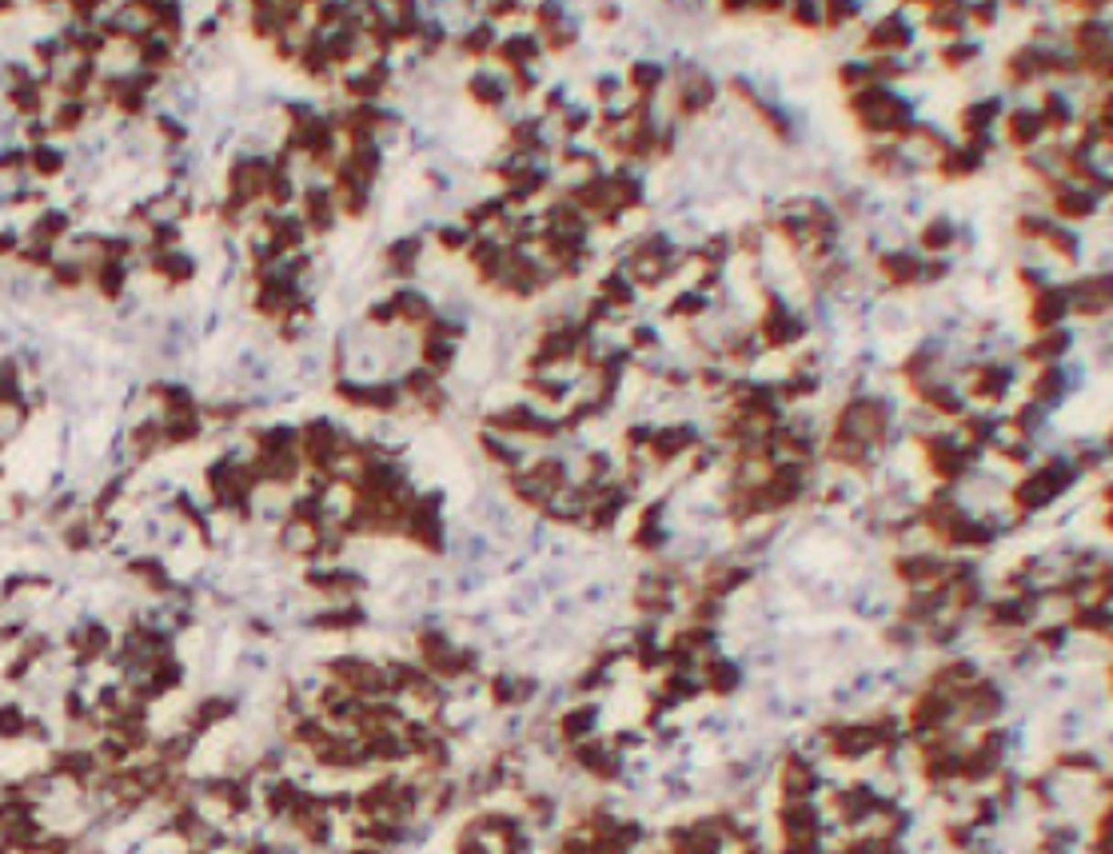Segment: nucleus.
Instances as JSON below:
<instances>
[{"label": "nucleus", "mask_w": 1113, "mask_h": 854, "mask_svg": "<svg viewBox=\"0 0 1113 854\" xmlns=\"http://www.w3.org/2000/svg\"><path fill=\"white\" fill-rule=\"evenodd\" d=\"M499 283L503 292H511V295H519V300H527V295H535L539 288H543V268H539V260L531 256V251H523V248H507V256H503V272H499Z\"/></svg>", "instance_id": "obj_1"}, {"label": "nucleus", "mask_w": 1113, "mask_h": 854, "mask_svg": "<svg viewBox=\"0 0 1113 854\" xmlns=\"http://www.w3.org/2000/svg\"><path fill=\"white\" fill-rule=\"evenodd\" d=\"M388 76H391V69L383 64V57H376L371 64H363V69L344 76V96L351 104H376L383 89H388Z\"/></svg>", "instance_id": "obj_2"}, {"label": "nucleus", "mask_w": 1113, "mask_h": 854, "mask_svg": "<svg viewBox=\"0 0 1113 854\" xmlns=\"http://www.w3.org/2000/svg\"><path fill=\"white\" fill-rule=\"evenodd\" d=\"M304 228L316 236H327L339 220V208H336V196L332 188H319V184H307L304 188Z\"/></svg>", "instance_id": "obj_3"}, {"label": "nucleus", "mask_w": 1113, "mask_h": 854, "mask_svg": "<svg viewBox=\"0 0 1113 854\" xmlns=\"http://www.w3.org/2000/svg\"><path fill=\"white\" fill-rule=\"evenodd\" d=\"M798 336H802V320L782 300L770 295V300H766V315H763V344L766 347H790Z\"/></svg>", "instance_id": "obj_4"}, {"label": "nucleus", "mask_w": 1113, "mask_h": 854, "mask_svg": "<svg viewBox=\"0 0 1113 854\" xmlns=\"http://www.w3.org/2000/svg\"><path fill=\"white\" fill-rule=\"evenodd\" d=\"M583 336H587V327H575V324H559L551 327V332L539 339V356L535 364H559V359H575L583 352Z\"/></svg>", "instance_id": "obj_5"}, {"label": "nucleus", "mask_w": 1113, "mask_h": 854, "mask_svg": "<svg viewBox=\"0 0 1113 854\" xmlns=\"http://www.w3.org/2000/svg\"><path fill=\"white\" fill-rule=\"evenodd\" d=\"M1070 315V288H1038L1033 292V304H1030V320L1033 327H1042V332H1054L1057 324Z\"/></svg>", "instance_id": "obj_6"}, {"label": "nucleus", "mask_w": 1113, "mask_h": 854, "mask_svg": "<svg viewBox=\"0 0 1113 854\" xmlns=\"http://www.w3.org/2000/svg\"><path fill=\"white\" fill-rule=\"evenodd\" d=\"M910 40H914V28L902 16H886L866 32V48L878 52V57H894V52L910 48Z\"/></svg>", "instance_id": "obj_7"}, {"label": "nucleus", "mask_w": 1113, "mask_h": 854, "mask_svg": "<svg viewBox=\"0 0 1113 854\" xmlns=\"http://www.w3.org/2000/svg\"><path fill=\"white\" fill-rule=\"evenodd\" d=\"M69 148H60L57 140H44V144H32L28 148V176L32 180H60L64 172H69Z\"/></svg>", "instance_id": "obj_8"}, {"label": "nucleus", "mask_w": 1113, "mask_h": 854, "mask_svg": "<svg viewBox=\"0 0 1113 854\" xmlns=\"http://www.w3.org/2000/svg\"><path fill=\"white\" fill-rule=\"evenodd\" d=\"M148 268L156 272L164 283H172V288H184V283H192V276H196V260H192V251H184V248L152 251Z\"/></svg>", "instance_id": "obj_9"}, {"label": "nucleus", "mask_w": 1113, "mask_h": 854, "mask_svg": "<svg viewBox=\"0 0 1113 854\" xmlns=\"http://www.w3.org/2000/svg\"><path fill=\"white\" fill-rule=\"evenodd\" d=\"M711 104H714V84H711V76L690 72L687 80L679 84V92H675V108H679V116H702Z\"/></svg>", "instance_id": "obj_10"}, {"label": "nucleus", "mask_w": 1113, "mask_h": 854, "mask_svg": "<svg viewBox=\"0 0 1113 854\" xmlns=\"http://www.w3.org/2000/svg\"><path fill=\"white\" fill-rule=\"evenodd\" d=\"M1070 308L1082 315V320H1097V315H1106V308H1109V280L1106 276L1082 280L1070 292Z\"/></svg>", "instance_id": "obj_11"}, {"label": "nucleus", "mask_w": 1113, "mask_h": 854, "mask_svg": "<svg viewBox=\"0 0 1113 854\" xmlns=\"http://www.w3.org/2000/svg\"><path fill=\"white\" fill-rule=\"evenodd\" d=\"M1094 208H1097L1094 204V192L1077 188V184H1054V212H1057V220H1086V216H1094Z\"/></svg>", "instance_id": "obj_12"}, {"label": "nucleus", "mask_w": 1113, "mask_h": 854, "mask_svg": "<svg viewBox=\"0 0 1113 854\" xmlns=\"http://www.w3.org/2000/svg\"><path fill=\"white\" fill-rule=\"evenodd\" d=\"M467 256H471V264H476L479 280L495 283V280H499V272H503L507 248L499 244V240H491V236H479V240H471V244H467Z\"/></svg>", "instance_id": "obj_13"}, {"label": "nucleus", "mask_w": 1113, "mask_h": 854, "mask_svg": "<svg viewBox=\"0 0 1113 854\" xmlns=\"http://www.w3.org/2000/svg\"><path fill=\"white\" fill-rule=\"evenodd\" d=\"M878 268H883V276L890 283H898V288H910V283L922 280V256H914V251H886L883 260H878Z\"/></svg>", "instance_id": "obj_14"}, {"label": "nucleus", "mask_w": 1113, "mask_h": 854, "mask_svg": "<svg viewBox=\"0 0 1113 854\" xmlns=\"http://www.w3.org/2000/svg\"><path fill=\"white\" fill-rule=\"evenodd\" d=\"M391 304H395V315H400V324H412V327H427L435 320V308H432V300H427L423 292H415V288H400L391 295Z\"/></svg>", "instance_id": "obj_15"}, {"label": "nucleus", "mask_w": 1113, "mask_h": 854, "mask_svg": "<svg viewBox=\"0 0 1113 854\" xmlns=\"http://www.w3.org/2000/svg\"><path fill=\"white\" fill-rule=\"evenodd\" d=\"M1042 116L1033 112V108H1018V112H1010L1006 116V136H1010V144L1013 148H1033L1042 140Z\"/></svg>", "instance_id": "obj_16"}, {"label": "nucleus", "mask_w": 1113, "mask_h": 854, "mask_svg": "<svg viewBox=\"0 0 1113 854\" xmlns=\"http://www.w3.org/2000/svg\"><path fill=\"white\" fill-rule=\"evenodd\" d=\"M420 251H423V240L420 236H403V240H395V244L383 251V264H388L391 276L407 280L415 272V264H420Z\"/></svg>", "instance_id": "obj_17"}, {"label": "nucleus", "mask_w": 1113, "mask_h": 854, "mask_svg": "<svg viewBox=\"0 0 1113 854\" xmlns=\"http://www.w3.org/2000/svg\"><path fill=\"white\" fill-rule=\"evenodd\" d=\"M998 112H1001L998 96H982V101H974V104L962 108L958 124H962V133H969V136H990V124L998 120Z\"/></svg>", "instance_id": "obj_18"}, {"label": "nucleus", "mask_w": 1113, "mask_h": 854, "mask_svg": "<svg viewBox=\"0 0 1113 854\" xmlns=\"http://www.w3.org/2000/svg\"><path fill=\"white\" fill-rule=\"evenodd\" d=\"M969 391H974V396L982 400V403H998V400L1010 391V371L998 368V364L978 368V371H974V383H969Z\"/></svg>", "instance_id": "obj_19"}, {"label": "nucleus", "mask_w": 1113, "mask_h": 854, "mask_svg": "<svg viewBox=\"0 0 1113 854\" xmlns=\"http://www.w3.org/2000/svg\"><path fill=\"white\" fill-rule=\"evenodd\" d=\"M1042 76V48L1038 45H1026L1018 48L1013 57L1006 60V80L1010 84H1033Z\"/></svg>", "instance_id": "obj_20"}, {"label": "nucleus", "mask_w": 1113, "mask_h": 854, "mask_svg": "<svg viewBox=\"0 0 1113 854\" xmlns=\"http://www.w3.org/2000/svg\"><path fill=\"white\" fill-rule=\"evenodd\" d=\"M982 168V156H978L974 148H946L938 156V172L946 180H966L974 176V172Z\"/></svg>", "instance_id": "obj_21"}, {"label": "nucleus", "mask_w": 1113, "mask_h": 854, "mask_svg": "<svg viewBox=\"0 0 1113 854\" xmlns=\"http://www.w3.org/2000/svg\"><path fill=\"white\" fill-rule=\"evenodd\" d=\"M499 57L511 72H519V69H527V64L539 60V40L535 37H511V40L499 45Z\"/></svg>", "instance_id": "obj_22"}, {"label": "nucleus", "mask_w": 1113, "mask_h": 854, "mask_svg": "<svg viewBox=\"0 0 1113 854\" xmlns=\"http://www.w3.org/2000/svg\"><path fill=\"white\" fill-rule=\"evenodd\" d=\"M467 92H471V101L483 104V108H499V104L507 101V84L499 80V76H491V72L471 76V80H467Z\"/></svg>", "instance_id": "obj_23"}, {"label": "nucleus", "mask_w": 1113, "mask_h": 854, "mask_svg": "<svg viewBox=\"0 0 1113 854\" xmlns=\"http://www.w3.org/2000/svg\"><path fill=\"white\" fill-rule=\"evenodd\" d=\"M1038 116H1042V128H1045V133H1062V128H1070L1074 108H1070V101H1065L1062 92H1045Z\"/></svg>", "instance_id": "obj_24"}, {"label": "nucleus", "mask_w": 1113, "mask_h": 854, "mask_svg": "<svg viewBox=\"0 0 1113 854\" xmlns=\"http://www.w3.org/2000/svg\"><path fill=\"white\" fill-rule=\"evenodd\" d=\"M690 440H694L690 427H667V432H655L651 435V452L658 459H675L679 452H687Z\"/></svg>", "instance_id": "obj_25"}, {"label": "nucleus", "mask_w": 1113, "mask_h": 854, "mask_svg": "<svg viewBox=\"0 0 1113 854\" xmlns=\"http://www.w3.org/2000/svg\"><path fill=\"white\" fill-rule=\"evenodd\" d=\"M942 571L938 560H930V555H906V560H898V575L906 579V583H934Z\"/></svg>", "instance_id": "obj_26"}, {"label": "nucleus", "mask_w": 1113, "mask_h": 854, "mask_svg": "<svg viewBox=\"0 0 1113 854\" xmlns=\"http://www.w3.org/2000/svg\"><path fill=\"white\" fill-rule=\"evenodd\" d=\"M922 400H926V408H934V411H942V415H958V411H962V396H958L950 383H938V379L926 383Z\"/></svg>", "instance_id": "obj_27"}, {"label": "nucleus", "mask_w": 1113, "mask_h": 854, "mask_svg": "<svg viewBox=\"0 0 1113 854\" xmlns=\"http://www.w3.org/2000/svg\"><path fill=\"white\" fill-rule=\"evenodd\" d=\"M926 16H930V28L942 32V37H958L962 32V20H966V8L962 5H930L926 8Z\"/></svg>", "instance_id": "obj_28"}, {"label": "nucleus", "mask_w": 1113, "mask_h": 854, "mask_svg": "<svg viewBox=\"0 0 1113 854\" xmlns=\"http://www.w3.org/2000/svg\"><path fill=\"white\" fill-rule=\"evenodd\" d=\"M599 300L607 304V308H626V304L635 300V283L623 276V272H611V276H603V288H599Z\"/></svg>", "instance_id": "obj_29"}, {"label": "nucleus", "mask_w": 1113, "mask_h": 854, "mask_svg": "<svg viewBox=\"0 0 1113 854\" xmlns=\"http://www.w3.org/2000/svg\"><path fill=\"white\" fill-rule=\"evenodd\" d=\"M511 148H515V156H535V152L543 148V128H539V120H519V124L511 128Z\"/></svg>", "instance_id": "obj_30"}, {"label": "nucleus", "mask_w": 1113, "mask_h": 854, "mask_svg": "<svg viewBox=\"0 0 1113 854\" xmlns=\"http://www.w3.org/2000/svg\"><path fill=\"white\" fill-rule=\"evenodd\" d=\"M491 48H495V28H491V25H471V28L459 37V52H463V57H471V60H476V57H487Z\"/></svg>", "instance_id": "obj_31"}, {"label": "nucleus", "mask_w": 1113, "mask_h": 854, "mask_svg": "<svg viewBox=\"0 0 1113 854\" xmlns=\"http://www.w3.org/2000/svg\"><path fill=\"white\" fill-rule=\"evenodd\" d=\"M1062 391H1065V376H1062V371H1057L1054 364H1045L1042 376L1030 383V396L1038 400V403H1054L1057 396H1062Z\"/></svg>", "instance_id": "obj_32"}, {"label": "nucleus", "mask_w": 1113, "mask_h": 854, "mask_svg": "<svg viewBox=\"0 0 1113 854\" xmlns=\"http://www.w3.org/2000/svg\"><path fill=\"white\" fill-rule=\"evenodd\" d=\"M1065 347H1070V336H1065L1062 327H1054V332H1045L1033 347H1026V359H1042V364H1054V359L1062 356Z\"/></svg>", "instance_id": "obj_33"}, {"label": "nucleus", "mask_w": 1113, "mask_h": 854, "mask_svg": "<svg viewBox=\"0 0 1113 854\" xmlns=\"http://www.w3.org/2000/svg\"><path fill=\"white\" fill-rule=\"evenodd\" d=\"M663 69L658 64H651V60H635L631 64V89L635 92H643V96H655L658 92V84H663Z\"/></svg>", "instance_id": "obj_34"}, {"label": "nucleus", "mask_w": 1113, "mask_h": 854, "mask_svg": "<svg viewBox=\"0 0 1113 854\" xmlns=\"http://www.w3.org/2000/svg\"><path fill=\"white\" fill-rule=\"evenodd\" d=\"M954 240H958L954 224H950V220H942V216L922 228V248H926V251H946V248L954 244Z\"/></svg>", "instance_id": "obj_35"}, {"label": "nucleus", "mask_w": 1113, "mask_h": 854, "mask_svg": "<svg viewBox=\"0 0 1113 854\" xmlns=\"http://www.w3.org/2000/svg\"><path fill=\"white\" fill-rule=\"evenodd\" d=\"M1042 240H1045V244H1050V248H1054L1062 260H1077V248H1082V244H1077V236H1074L1065 224H1050V228H1045V236H1042Z\"/></svg>", "instance_id": "obj_36"}, {"label": "nucleus", "mask_w": 1113, "mask_h": 854, "mask_svg": "<svg viewBox=\"0 0 1113 854\" xmlns=\"http://www.w3.org/2000/svg\"><path fill=\"white\" fill-rule=\"evenodd\" d=\"M814 786V771L807 763H787V795L790 798H802Z\"/></svg>", "instance_id": "obj_37"}, {"label": "nucleus", "mask_w": 1113, "mask_h": 854, "mask_svg": "<svg viewBox=\"0 0 1113 854\" xmlns=\"http://www.w3.org/2000/svg\"><path fill=\"white\" fill-rule=\"evenodd\" d=\"M670 315H682V320H690V315H702L707 312V295L702 292H682L679 300H670Z\"/></svg>", "instance_id": "obj_38"}, {"label": "nucleus", "mask_w": 1113, "mask_h": 854, "mask_svg": "<svg viewBox=\"0 0 1113 854\" xmlns=\"http://www.w3.org/2000/svg\"><path fill=\"white\" fill-rule=\"evenodd\" d=\"M435 240H439V248H444V251H463V248L471 244V232L463 224H447V228H439V232H435Z\"/></svg>", "instance_id": "obj_39"}, {"label": "nucleus", "mask_w": 1113, "mask_h": 854, "mask_svg": "<svg viewBox=\"0 0 1113 854\" xmlns=\"http://www.w3.org/2000/svg\"><path fill=\"white\" fill-rule=\"evenodd\" d=\"M591 722H594V710H591V707L571 710V715L563 719V735H567V739H583V735H587Z\"/></svg>", "instance_id": "obj_40"}, {"label": "nucleus", "mask_w": 1113, "mask_h": 854, "mask_svg": "<svg viewBox=\"0 0 1113 854\" xmlns=\"http://www.w3.org/2000/svg\"><path fill=\"white\" fill-rule=\"evenodd\" d=\"M368 324H371V327H391V324H400L391 295H388V300H376V304H371V308H368Z\"/></svg>", "instance_id": "obj_41"}, {"label": "nucleus", "mask_w": 1113, "mask_h": 854, "mask_svg": "<svg viewBox=\"0 0 1113 854\" xmlns=\"http://www.w3.org/2000/svg\"><path fill=\"white\" fill-rule=\"evenodd\" d=\"M734 667L731 663H711L707 667V683H711V691H726V687H734Z\"/></svg>", "instance_id": "obj_42"}, {"label": "nucleus", "mask_w": 1113, "mask_h": 854, "mask_svg": "<svg viewBox=\"0 0 1113 854\" xmlns=\"http://www.w3.org/2000/svg\"><path fill=\"white\" fill-rule=\"evenodd\" d=\"M978 57V48L974 45H950V48H942V64L946 69H962V64H969Z\"/></svg>", "instance_id": "obj_43"}, {"label": "nucleus", "mask_w": 1113, "mask_h": 854, "mask_svg": "<svg viewBox=\"0 0 1113 854\" xmlns=\"http://www.w3.org/2000/svg\"><path fill=\"white\" fill-rule=\"evenodd\" d=\"M822 16H826V25L834 28V25H842V20H854V16H858V8H854V5H826V8H822Z\"/></svg>", "instance_id": "obj_44"}, {"label": "nucleus", "mask_w": 1113, "mask_h": 854, "mask_svg": "<svg viewBox=\"0 0 1113 854\" xmlns=\"http://www.w3.org/2000/svg\"><path fill=\"white\" fill-rule=\"evenodd\" d=\"M790 16L795 20H802L807 28H822V13L814 5H798V8H790Z\"/></svg>", "instance_id": "obj_45"}, {"label": "nucleus", "mask_w": 1113, "mask_h": 854, "mask_svg": "<svg viewBox=\"0 0 1113 854\" xmlns=\"http://www.w3.org/2000/svg\"><path fill=\"white\" fill-rule=\"evenodd\" d=\"M966 16H974L978 25H994L998 13H994V8H986V5H978V8H966Z\"/></svg>", "instance_id": "obj_46"}, {"label": "nucleus", "mask_w": 1113, "mask_h": 854, "mask_svg": "<svg viewBox=\"0 0 1113 854\" xmlns=\"http://www.w3.org/2000/svg\"><path fill=\"white\" fill-rule=\"evenodd\" d=\"M563 128H567V133H583V128H587V112H583V108H579V112H567V124Z\"/></svg>", "instance_id": "obj_47"}]
</instances>
